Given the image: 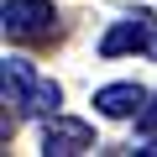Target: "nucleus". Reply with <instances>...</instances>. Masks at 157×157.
Masks as SVG:
<instances>
[{
    "label": "nucleus",
    "instance_id": "obj_1",
    "mask_svg": "<svg viewBox=\"0 0 157 157\" xmlns=\"http://www.w3.org/2000/svg\"><path fill=\"white\" fill-rule=\"evenodd\" d=\"M0 89H6V105H16L26 115H58V105H63V89L52 84V78H37L32 63L11 58V52H6V63H0Z\"/></svg>",
    "mask_w": 157,
    "mask_h": 157
},
{
    "label": "nucleus",
    "instance_id": "obj_2",
    "mask_svg": "<svg viewBox=\"0 0 157 157\" xmlns=\"http://www.w3.org/2000/svg\"><path fill=\"white\" fill-rule=\"evenodd\" d=\"M0 26L11 42H52L58 37V11L52 0H6L0 6Z\"/></svg>",
    "mask_w": 157,
    "mask_h": 157
},
{
    "label": "nucleus",
    "instance_id": "obj_3",
    "mask_svg": "<svg viewBox=\"0 0 157 157\" xmlns=\"http://www.w3.org/2000/svg\"><path fill=\"white\" fill-rule=\"evenodd\" d=\"M121 52L157 58V16L152 11H131V16L110 21V32L100 37V58H121Z\"/></svg>",
    "mask_w": 157,
    "mask_h": 157
},
{
    "label": "nucleus",
    "instance_id": "obj_4",
    "mask_svg": "<svg viewBox=\"0 0 157 157\" xmlns=\"http://www.w3.org/2000/svg\"><path fill=\"white\" fill-rule=\"evenodd\" d=\"M94 126L78 121V115H52L42 126V152L47 157H78V152H94Z\"/></svg>",
    "mask_w": 157,
    "mask_h": 157
},
{
    "label": "nucleus",
    "instance_id": "obj_5",
    "mask_svg": "<svg viewBox=\"0 0 157 157\" xmlns=\"http://www.w3.org/2000/svg\"><path fill=\"white\" fill-rule=\"evenodd\" d=\"M141 105H147V89L136 84V78H121V84L94 89V110L105 121H131V115H141Z\"/></svg>",
    "mask_w": 157,
    "mask_h": 157
},
{
    "label": "nucleus",
    "instance_id": "obj_6",
    "mask_svg": "<svg viewBox=\"0 0 157 157\" xmlns=\"http://www.w3.org/2000/svg\"><path fill=\"white\" fill-rule=\"evenodd\" d=\"M136 126H141V136H157V94L141 105V115H136Z\"/></svg>",
    "mask_w": 157,
    "mask_h": 157
}]
</instances>
